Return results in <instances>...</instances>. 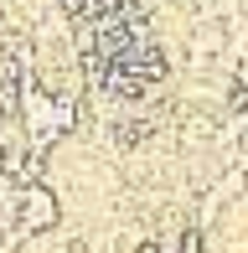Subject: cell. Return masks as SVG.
Returning a JSON list of instances; mask_svg holds the SVG:
<instances>
[{
	"label": "cell",
	"mask_w": 248,
	"mask_h": 253,
	"mask_svg": "<svg viewBox=\"0 0 248 253\" xmlns=\"http://www.w3.org/2000/svg\"><path fill=\"white\" fill-rule=\"evenodd\" d=\"M52 217H57L52 197H47V191H31V197H26V227H41V222H52Z\"/></svg>",
	"instance_id": "1"
}]
</instances>
